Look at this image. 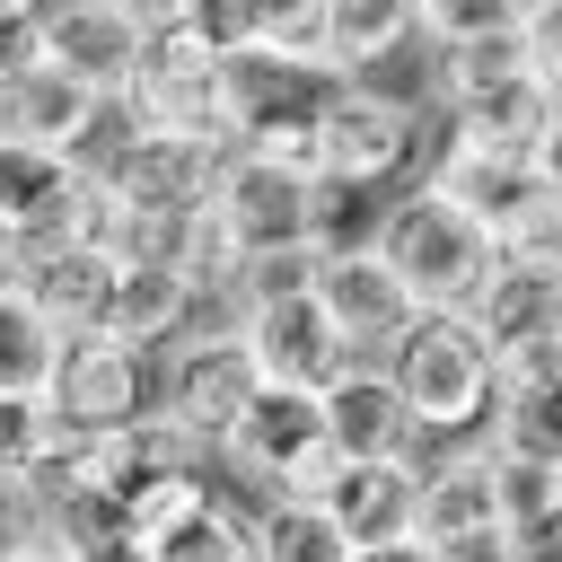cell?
I'll return each mask as SVG.
<instances>
[{
	"mask_svg": "<svg viewBox=\"0 0 562 562\" xmlns=\"http://www.w3.org/2000/svg\"><path fill=\"white\" fill-rule=\"evenodd\" d=\"M325 509L342 518L351 544H395L422 518V457H378V465H342V483L325 492Z\"/></svg>",
	"mask_w": 562,
	"mask_h": 562,
	"instance_id": "603a6c76",
	"label": "cell"
},
{
	"mask_svg": "<svg viewBox=\"0 0 562 562\" xmlns=\"http://www.w3.org/2000/svg\"><path fill=\"white\" fill-rule=\"evenodd\" d=\"M492 255L518 263V272H562V193L536 184L527 202H509V211L492 220Z\"/></svg>",
	"mask_w": 562,
	"mask_h": 562,
	"instance_id": "f546056e",
	"label": "cell"
},
{
	"mask_svg": "<svg viewBox=\"0 0 562 562\" xmlns=\"http://www.w3.org/2000/svg\"><path fill=\"white\" fill-rule=\"evenodd\" d=\"M44 61V0H0V88Z\"/></svg>",
	"mask_w": 562,
	"mask_h": 562,
	"instance_id": "8d00e7d4",
	"label": "cell"
},
{
	"mask_svg": "<svg viewBox=\"0 0 562 562\" xmlns=\"http://www.w3.org/2000/svg\"><path fill=\"white\" fill-rule=\"evenodd\" d=\"M501 457V448H492ZM562 518V465H527V457H501V527H544Z\"/></svg>",
	"mask_w": 562,
	"mask_h": 562,
	"instance_id": "836d02e7",
	"label": "cell"
},
{
	"mask_svg": "<svg viewBox=\"0 0 562 562\" xmlns=\"http://www.w3.org/2000/svg\"><path fill=\"white\" fill-rule=\"evenodd\" d=\"M386 378H395V395H404L422 448H439V439H483L501 369H492L483 334L465 325V307H430V316H413L404 342L386 351Z\"/></svg>",
	"mask_w": 562,
	"mask_h": 562,
	"instance_id": "7a4b0ae2",
	"label": "cell"
},
{
	"mask_svg": "<svg viewBox=\"0 0 562 562\" xmlns=\"http://www.w3.org/2000/svg\"><path fill=\"white\" fill-rule=\"evenodd\" d=\"M351 562H439V553H430L422 536H395V544H360Z\"/></svg>",
	"mask_w": 562,
	"mask_h": 562,
	"instance_id": "60d3db41",
	"label": "cell"
},
{
	"mask_svg": "<svg viewBox=\"0 0 562 562\" xmlns=\"http://www.w3.org/2000/svg\"><path fill=\"white\" fill-rule=\"evenodd\" d=\"M255 395H263V369H255V351L237 342L228 316H202L184 342L158 351V422L184 430L202 457L228 448V430L255 413Z\"/></svg>",
	"mask_w": 562,
	"mask_h": 562,
	"instance_id": "5b68a950",
	"label": "cell"
},
{
	"mask_svg": "<svg viewBox=\"0 0 562 562\" xmlns=\"http://www.w3.org/2000/svg\"><path fill=\"white\" fill-rule=\"evenodd\" d=\"M220 158H228L220 140H176V132H132L123 123V140L97 167V184H105V202L123 220H184V211H211Z\"/></svg>",
	"mask_w": 562,
	"mask_h": 562,
	"instance_id": "30bf717a",
	"label": "cell"
},
{
	"mask_svg": "<svg viewBox=\"0 0 562 562\" xmlns=\"http://www.w3.org/2000/svg\"><path fill=\"white\" fill-rule=\"evenodd\" d=\"M220 483H237L246 501H325L342 483V448L325 430V395H290L263 386L255 413L228 430V448L211 457Z\"/></svg>",
	"mask_w": 562,
	"mask_h": 562,
	"instance_id": "3957f363",
	"label": "cell"
},
{
	"mask_svg": "<svg viewBox=\"0 0 562 562\" xmlns=\"http://www.w3.org/2000/svg\"><path fill=\"white\" fill-rule=\"evenodd\" d=\"M553 88L544 79H509V88H492V97H474V105H457V114H439V132L430 140H448V149H492V158H536V140H544V123H553Z\"/></svg>",
	"mask_w": 562,
	"mask_h": 562,
	"instance_id": "7402d4cb",
	"label": "cell"
},
{
	"mask_svg": "<svg viewBox=\"0 0 562 562\" xmlns=\"http://www.w3.org/2000/svg\"><path fill=\"white\" fill-rule=\"evenodd\" d=\"M18 281V246H9V228H0V290Z\"/></svg>",
	"mask_w": 562,
	"mask_h": 562,
	"instance_id": "ee69618b",
	"label": "cell"
},
{
	"mask_svg": "<svg viewBox=\"0 0 562 562\" xmlns=\"http://www.w3.org/2000/svg\"><path fill=\"white\" fill-rule=\"evenodd\" d=\"M0 228L18 255H53V246H105L114 228V202L88 167L53 158V149H26L0 132Z\"/></svg>",
	"mask_w": 562,
	"mask_h": 562,
	"instance_id": "ba28073f",
	"label": "cell"
},
{
	"mask_svg": "<svg viewBox=\"0 0 562 562\" xmlns=\"http://www.w3.org/2000/svg\"><path fill=\"white\" fill-rule=\"evenodd\" d=\"M140 53H149V26L123 0H44V61L70 70L79 88L123 97L132 70H140Z\"/></svg>",
	"mask_w": 562,
	"mask_h": 562,
	"instance_id": "5bb4252c",
	"label": "cell"
},
{
	"mask_svg": "<svg viewBox=\"0 0 562 562\" xmlns=\"http://www.w3.org/2000/svg\"><path fill=\"white\" fill-rule=\"evenodd\" d=\"M35 562H53V553H35Z\"/></svg>",
	"mask_w": 562,
	"mask_h": 562,
	"instance_id": "f6af8a7d",
	"label": "cell"
},
{
	"mask_svg": "<svg viewBox=\"0 0 562 562\" xmlns=\"http://www.w3.org/2000/svg\"><path fill=\"white\" fill-rule=\"evenodd\" d=\"M88 448V465H97V483L114 492V509H132L140 492H158V483H176V474H220L184 430H167L158 413L149 422H132V430H114V439H79Z\"/></svg>",
	"mask_w": 562,
	"mask_h": 562,
	"instance_id": "ffe728a7",
	"label": "cell"
},
{
	"mask_svg": "<svg viewBox=\"0 0 562 562\" xmlns=\"http://www.w3.org/2000/svg\"><path fill=\"white\" fill-rule=\"evenodd\" d=\"M518 53H527V79L562 97V0H536V18L518 26Z\"/></svg>",
	"mask_w": 562,
	"mask_h": 562,
	"instance_id": "74e56055",
	"label": "cell"
},
{
	"mask_svg": "<svg viewBox=\"0 0 562 562\" xmlns=\"http://www.w3.org/2000/svg\"><path fill=\"white\" fill-rule=\"evenodd\" d=\"M413 158H430L413 97H395L378 79H334V97L316 114V176L334 193H378V184L413 176Z\"/></svg>",
	"mask_w": 562,
	"mask_h": 562,
	"instance_id": "8992f818",
	"label": "cell"
},
{
	"mask_svg": "<svg viewBox=\"0 0 562 562\" xmlns=\"http://www.w3.org/2000/svg\"><path fill=\"white\" fill-rule=\"evenodd\" d=\"M202 325V290L184 272H167L158 255H123L114 263V299H105V342L158 360L167 342H184Z\"/></svg>",
	"mask_w": 562,
	"mask_h": 562,
	"instance_id": "e0dca14e",
	"label": "cell"
},
{
	"mask_svg": "<svg viewBox=\"0 0 562 562\" xmlns=\"http://www.w3.org/2000/svg\"><path fill=\"white\" fill-rule=\"evenodd\" d=\"M536 18V0H422V44H483V35H518Z\"/></svg>",
	"mask_w": 562,
	"mask_h": 562,
	"instance_id": "1f68e13d",
	"label": "cell"
},
{
	"mask_svg": "<svg viewBox=\"0 0 562 562\" xmlns=\"http://www.w3.org/2000/svg\"><path fill=\"white\" fill-rule=\"evenodd\" d=\"M439 562H509V527H492V536H457V544H430Z\"/></svg>",
	"mask_w": 562,
	"mask_h": 562,
	"instance_id": "f35d334b",
	"label": "cell"
},
{
	"mask_svg": "<svg viewBox=\"0 0 562 562\" xmlns=\"http://www.w3.org/2000/svg\"><path fill=\"white\" fill-rule=\"evenodd\" d=\"M0 132L26 140V149H53V158H70V167L97 176L105 149L123 140V105L97 97V88H79L70 70L35 61V70H18V79L0 88Z\"/></svg>",
	"mask_w": 562,
	"mask_h": 562,
	"instance_id": "8fae6325",
	"label": "cell"
},
{
	"mask_svg": "<svg viewBox=\"0 0 562 562\" xmlns=\"http://www.w3.org/2000/svg\"><path fill=\"white\" fill-rule=\"evenodd\" d=\"M237 61L202 53L184 26H149V53L132 70V88L114 97L132 132H176V140H220L237 149Z\"/></svg>",
	"mask_w": 562,
	"mask_h": 562,
	"instance_id": "277c9868",
	"label": "cell"
},
{
	"mask_svg": "<svg viewBox=\"0 0 562 562\" xmlns=\"http://www.w3.org/2000/svg\"><path fill=\"white\" fill-rule=\"evenodd\" d=\"M307 290H316V307L334 316V334H342L360 360H386V351L404 342V325L422 316V307H413V290L386 272V255H378L369 237L325 246V255H316V272H307Z\"/></svg>",
	"mask_w": 562,
	"mask_h": 562,
	"instance_id": "4fadbf2b",
	"label": "cell"
},
{
	"mask_svg": "<svg viewBox=\"0 0 562 562\" xmlns=\"http://www.w3.org/2000/svg\"><path fill=\"white\" fill-rule=\"evenodd\" d=\"M369 246L386 255V272L413 290V307L430 316V307H465L483 281H492V228L465 211V202H448L439 184H404L395 202H378L369 211Z\"/></svg>",
	"mask_w": 562,
	"mask_h": 562,
	"instance_id": "6da1fadb",
	"label": "cell"
},
{
	"mask_svg": "<svg viewBox=\"0 0 562 562\" xmlns=\"http://www.w3.org/2000/svg\"><path fill=\"white\" fill-rule=\"evenodd\" d=\"M518 70H527L518 35H483V44H439V53H430V88H439L448 114L474 105V97H492V88H509Z\"/></svg>",
	"mask_w": 562,
	"mask_h": 562,
	"instance_id": "f1b7e54d",
	"label": "cell"
},
{
	"mask_svg": "<svg viewBox=\"0 0 562 562\" xmlns=\"http://www.w3.org/2000/svg\"><path fill=\"white\" fill-rule=\"evenodd\" d=\"M465 325L483 334L492 369L562 360V272H518V263H492V281L465 299Z\"/></svg>",
	"mask_w": 562,
	"mask_h": 562,
	"instance_id": "9a60e30c",
	"label": "cell"
},
{
	"mask_svg": "<svg viewBox=\"0 0 562 562\" xmlns=\"http://www.w3.org/2000/svg\"><path fill=\"white\" fill-rule=\"evenodd\" d=\"M501 527V457L492 439H439L422 448V544H457V536H492Z\"/></svg>",
	"mask_w": 562,
	"mask_h": 562,
	"instance_id": "2e32d148",
	"label": "cell"
},
{
	"mask_svg": "<svg viewBox=\"0 0 562 562\" xmlns=\"http://www.w3.org/2000/svg\"><path fill=\"white\" fill-rule=\"evenodd\" d=\"M246 518H255V562H351L360 553L325 501H255Z\"/></svg>",
	"mask_w": 562,
	"mask_h": 562,
	"instance_id": "484cf974",
	"label": "cell"
},
{
	"mask_svg": "<svg viewBox=\"0 0 562 562\" xmlns=\"http://www.w3.org/2000/svg\"><path fill=\"white\" fill-rule=\"evenodd\" d=\"M61 448H70V439H61V422H53V404H44V395H0V474L35 483Z\"/></svg>",
	"mask_w": 562,
	"mask_h": 562,
	"instance_id": "4dcf8cb0",
	"label": "cell"
},
{
	"mask_svg": "<svg viewBox=\"0 0 562 562\" xmlns=\"http://www.w3.org/2000/svg\"><path fill=\"white\" fill-rule=\"evenodd\" d=\"M237 342L255 351L263 386H290V395H325L360 351L334 334V316L316 307V290H272V299H246L237 316Z\"/></svg>",
	"mask_w": 562,
	"mask_h": 562,
	"instance_id": "7c38bea8",
	"label": "cell"
},
{
	"mask_svg": "<svg viewBox=\"0 0 562 562\" xmlns=\"http://www.w3.org/2000/svg\"><path fill=\"white\" fill-rule=\"evenodd\" d=\"M44 404H53L61 439H114V430H132V422L158 413V360L123 351V342H105V334H70Z\"/></svg>",
	"mask_w": 562,
	"mask_h": 562,
	"instance_id": "9c48e42d",
	"label": "cell"
},
{
	"mask_svg": "<svg viewBox=\"0 0 562 562\" xmlns=\"http://www.w3.org/2000/svg\"><path fill=\"white\" fill-rule=\"evenodd\" d=\"M422 184H439L448 202H465V211L492 228L509 202H527V193H536V158H492V149H448V140H430Z\"/></svg>",
	"mask_w": 562,
	"mask_h": 562,
	"instance_id": "d4e9b609",
	"label": "cell"
},
{
	"mask_svg": "<svg viewBox=\"0 0 562 562\" xmlns=\"http://www.w3.org/2000/svg\"><path fill=\"white\" fill-rule=\"evenodd\" d=\"M35 553H53V544H44V509H35V483L0 474V562H35Z\"/></svg>",
	"mask_w": 562,
	"mask_h": 562,
	"instance_id": "d590c367",
	"label": "cell"
},
{
	"mask_svg": "<svg viewBox=\"0 0 562 562\" xmlns=\"http://www.w3.org/2000/svg\"><path fill=\"white\" fill-rule=\"evenodd\" d=\"M255 53L325 70V0H255Z\"/></svg>",
	"mask_w": 562,
	"mask_h": 562,
	"instance_id": "d6a6232c",
	"label": "cell"
},
{
	"mask_svg": "<svg viewBox=\"0 0 562 562\" xmlns=\"http://www.w3.org/2000/svg\"><path fill=\"white\" fill-rule=\"evenodd\" d=\"M70 562H149L132 536H105V544H88V553H70Z\"/></svg>",
	"mask_w": 562,
	"mask_h": 562,
	"instance_id": "b9f144b4",
	"label": "cell"
},
{
	"mask_svg": "<svg viewBox=\"0 0 562 562\" xmlns=\"http://www.w3.org/2000/svg\"><path fill=\"white\" fill-rule=\"evenodd\" d=\"M140 553H149V562H255V518H246L228 492H211L202 509H184L176 527H158Z\"/></svg>",
	"mask_w": 562,
	"mask_h": 562,
	"instance_id": "4316f807",
	"label": "cell"
},
{
	"mask_svg": "<svg viewBox=\"0 0 562 562\" xmlns=\"http://www.w3.org/2000/svg\"><path fill=\"white\" fill-rule=\"evenodd\" d=\"M536 184L562 193V105H553V123H544V140H536Z\"/></svg>",
	"mask_w": 562,
	"mask_h": 562,
	"instance_id": "ab89813d",
	"label": "cell"
},
{
	"mask_svg": "<svg viewBox=\"0 0 562 562\" xmlns=\"http://www.w3.org/2000/svg\"><path fill=\"white\" fill-rule=\"evenodd\" d=\"M53 369H61V334H53V316L9 281V290H0V395H44Z\"/></svg>",
	"mask_w": 562,
	"mask_h": 562,
	"instance_id": "83f0119b",
	"label": "cell"
},
{
	"mask_svg": "<svg viewBox=\"0 0 562 562\" xmlns=\"http://www.w3.org/2000/svg\"><path fill=\"white\" fill-rule=\"evenodd\" d=\"M114 246H53V255H18V290L53 316V334H105V299H114Z\"/></svg>",
	"mask_w": 562,
	"mask_h": 562,
	"instance_id": "d6986e66",
	"label": "cell"
},
{
	"mask_svg": "<svg viewBox=\"0 0 562 562\" xmlns=\"http://www.w3.org/2000/svg\"><path fill=\"white\" fill-rule=\"evenodd\" d=\"M167 26H184L202 53H220V61H246L255 53V0H184Z\"/></svg>",
	"mask_w": 562,
	"mask_h": 562,
	"instance_id": "e575fe53",
	"label": "cell"
},
{
	"mask_svg": "<svg viewBox=\"0 0 562 562\" xmlns=\"http://www.w3.org/2000/svg\"><path fill=\"white\" fill-rule=\"evenodd\" d=\"M325 430L342 448V465H378V457H422V430L386 378V360H351L334 386H325Z\"/></svg>",
	"mask_w": 562,
	"mask_h": 562,
	"instance_id": "ac0fdd59",
	"label": "cell"
},
{
	"mask_svg": "<svg viewBox=\"0 0 562 562\" xmlns=\"http://www.w3.org/2000/svg\"><path fill=\"white\" fill-rule=\"evenodd\" d=\"M422 44V0H325V70L378 79Z\"/></svg>",
	"mask_w": 562,
	"mask_h": 562,
	"instance_id": "cb8c5ba5",
	"label": "cell"
},
{
	"mask_svg": "<svg viewBox=\"0 0 562 562\" xmlns=\"http://www.w3.org/2000/svg\"><path fill=\"white\" fill-rule=\"evenodd\" d=\"M123 9H132V18H140V26H167V18H176V9H184V0H123Z\"/></svg>",
	"mask_w": 562,
	"mask_h": 562,
	"instance_id": "7bdbcfd3",
	"label": "cell"
},
{
	"mask_svg": "<svg viewBox=\"0 0 562 562\" xmlns=\"http://www.w3.org/2000/svg\"><path fill=\"white\" fill-rule=\"evenodd\" d=\"M211 211H220V228L237 237L246 263L316 255V246H325V176L281 167V158H263V149H228V158H220Z\"/></svg>",
	"mask_w": 562,
	"mask_h": 562,
	"instance_id": "52a82bcc",
	"label": "cell"
},
{
	"mask_svg": "<svg viewBox=\"0 0 562 562\" xmlns=\"http://www.w3.org/2000/svg\"><path fill=\"white\" fill-rule=\"evenodd\" d=\"M483 439H492L501 457H527V465H562V360H527V369H501Z\"/></svg>",
	"mask_w": 562,
	"mask_h": 562,
	"instance_id": "44dd1931",
	"label": "cell"
}]
</instances>
